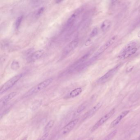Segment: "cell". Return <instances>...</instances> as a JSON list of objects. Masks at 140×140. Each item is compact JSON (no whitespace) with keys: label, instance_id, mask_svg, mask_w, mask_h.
I'll return each mask as SVG.
<instances>
[{"label":"cell","instance_id":"cell-1","mask_svg":"<svg viewBox=\"0 0 140 140\" xmlns=\"http://www.w3.org/2000/svg\"><path fill=\"white\" fill-rule=\"evenodd\" d=\"M53 81L52 78L47 79L41 83H39L38 85L35 86L31 89H30L28 92L25 94L24 96L25 97H28L35 94L45 89L49 86Z\"/></svg>","mask_w":140,"mask_h":140},{"label":"cell","instance_id":"cell-2","mask_svg":"<svg viewBox=\"0 0 140 140\" xmlns=\"http://www.w3.org/2000/svg\"><path fill=\"white\" fill-rule=\"evenodd\" d=\"M23 76V75L22 74H19L13 76L9 80L7 81L1 87L0 89V94L1 95L13 87L22 78Z\"/></svg>","mask_w":140,"mask_h":140},{"label":"cell","instance_id":"cell-3","mask_svg":"<svg viewBox=\"0 0 140 140\" xmlns=\"http://www.w3.org/2000/svg\"><path fill=\"white\" fill-rule=\"evenodd\" d=\"M90 55V52H88L82 56L69 67V68L67 70V73H70L75 71H77L79 67L87 61Z\"/></svg>","mask_w":140,"mask_h":140},{"label":"cell","instance_id":"cell-4","mask_svg":"<svg viewBox=\"0 0 140 140\" xmlns=\"http://www.w3.org/2000/svg\"><path fill=\"white\" fill-rule=\"evenodd\" d=\"M115 109L113 108L112 110H111L110 112L108 113H107L105 115H104V116H103L92 127V128L91 129V131L93 132V131H95L99 127H100L101 125H102L103 124H104L106 121H107L114 114V113L115 112Z\"/></svg>","mask_w":140,"mask_h":140},{"label":"cell","instance_id":"cell-5","mask_svg":"<svg viewBox=\"0 0 140 140\" xmlns=\"http://www.w3.org/2000/svg\"><path fill=\"white\" fill-rule=\"evenodd\" d=\"M119 66L120 65L116 66L115 67L111 69L105 75L100 78L97 81V83L98 84H103L109 80L114 75L116 72H117V70H118Z\"/></svg>","mask_w":140,"mask_h":140},{"label":"cell","instance_id":"cell-6","mask_svg":"<svg viewBox=\"0 0 140 140\" xmlns=\"http://www.w3.org/2000/svg\"><path fill=\"white\" fill-rule=\"evenodd\" d=\"M116 38H117L116 36H115L111 38V39H110L104 45L102 46L94 54L93 57L96 59L99 55H100L101 54H102V53L105 51L106 50H107L108 47H109L115 43Z\"/></svg>","mask_w":140,"mask_h":140},{"label":"cell","instance_id":"cell-7","mask_svg":"<svg viewBox=\"0 0 140 140\" xmlns=\"http://www.w3.org/2000/svg\"><path fill=\"white\" fill-rule=\"evenodd\" d=\"M78 43V41L76 39L74 40L71 42L70 43H69L63 49L62 56H65L68 55L77 47Z\"/></svg>","mask_w":140,"mask_h":140},{"label":"cell","instance_id":"cell-8","mask_svg":"<svg viewBox=\"0 0 140 140\" xmlns=\"http://www.w3.org/2000/svg\"><path fill=\"white\" fill-rule=\"evenodd\" d=\"M82 9H79L71 15L70 17L67 20L66 23L65 28L66 29H70L72 28L74 24H75V22L76 20L77 19L79 14L81 12Z\"/></svg>","mask_w":140,"mask_h":140},{"label":"cell","instance_id":"cell-9","mask_svg":"<svg viewBox=\"0 0 140 140\" xmlns=\"http://www.w3.org/2000/svg\"><path fill=\"white\" fill-rule=\"evenodd\" d=\"M79 122V119L76 118L74 120H72L70 121V123L65 126L63 128L62 130V134L63 135H65L68 133H70L73 129L74 128L75 126L77 124L78 122Z\"/></svg>","mask_w":140,"mask_h":140},{"label":"cell","instance_id":"cell-10","mask_svg":"<svg viewBox=\"0 0 140 140\" xmlns=\"http://www.w3.org/2000/svg\"><path fill=\"white\" fill-rule=\"evenodd\" d=\"M102 105V102H99L96 105H95L94 107H93L89 111H88V112L86 113L85 115H83V120H86L87 119L92 116L96 113V112L98 111V110L101 108Z\"/></svg>","mask_w":140,"mask_h":140},{"label":"cell","instance_id":"cell-11","mask_svg":"<svg viewBox=\"0 0 140 140\" xmlns=\"http://www.w3.org/2000/svg\"><path fill=\"white\" fill-rule=\"evenodd\" d=\"M16 92H13L7 94L4 97L2 98L0 100V108L1 109L7 104V103L12 99L16 95Z\"/></svg>","mask_w":140,"mask_h":140},{"label":"cell","instance_id":"cell-12","mask_svg":"<svg viewBox=\"0 0 140 140\" xmlns=\"http://www.w3.org/2000/svg\"><path fill=\"white\" fill-rule=\"evenodd\" d=\"M44 50L40 49L38 50L35 52H34L31 55L28 57V60L29 62H32L35 61L36 60L41 59L44 55Z\"/></svg>","mask_w":140,"mask_h":140},{"label":"cell","instance_id":"cell-13","mask_svg":"<svg viewBox=\"0 0 140 140\" xmlns=\"http://www.w3.org/2000/svg\"><path fill=\"white\" fill-rule=\"evenodd\" d=\"M129 112V111L126 110V111H123V112L121 113L118 117H117V118L115 119L112 123H111V125H110L111 127L112 128V127H115V126L118 125L121 121V120L125 117L128 114Z\"/></svg>","mask_w":140,"mask_h":140},{"label":"cell","instance_id":"cell-14","mask_svg":"<svg viewBox=\"0 0 140 140\" xmlns=\"http://www.w3.org/2000/svg\"><path fill=\"white\" fill-rule=\"evenodd\" d=\"M137 44V41L136 40H133V41H131L122 48V49L120 53V54H121V55L123 54L124 53L128 51L129 50L134 48L135 46H136Z\"/></svg>","mask_w":140,"mask_h":140},{"label":"cell","instance_id":"cell-15","mask_svg":"<svg viewBox=\"0 0 140 140\" xmlns=\"http://www.w3.org/2000/svg\"><path fill=\"white\" fill-rule=\"evenodd\" d=\"M137 51V48L136 47H134L131 49L129 50L128 51H127L126 52L124 53L123 54H122L120 56V58L123 59H127L131 56V55L135 54Z\"/></svg>","mask_w":140,"mask_h":140},{"label":"cell","instance_id":"cell-16","mask_svg":"<svg viewBox=\"0 0 140 140\" xmlns=\"http://www.w3.org/2000/svg\"><path fill=\"white\" fill-rule=\"evenodd\" d=\"M111 22L108 19L104 21L101 26V29L103 32H106L109 29L111 26Z\"/></svg>","mask_w":140,"mask_h":140},{"label":"cell","instance_id":"cell-17","mask_svg":"<svg viewBox=\"0 0 140 140\" xmlns=\"http://www.w3.org/2000/svg\"><path fill=\"white\" fill-rule=\"evenodd\" d=\"M82 92V89L81 88H77L73 90L69 94L70 97L74 98L80 95Z\"/></svg>","mask_w":140,"mask_h":140},{"label":"cell","instance_id":"cell-18","mask_svg":"<svg viewBox=\"0 0 140 140\" xmlns=\"http://www.w3.org/2000/svg\"><path fill=\"white\" fill-rule=\"evenodd\" d=\"M42 103H43L42 101L39 100H36L35 102H34L32 104H31L30 107L31 110L32 111H36L41 106Z\"/></svg>","mask_w":140,"mask_h":140},{"label":"cell","instance_id":"cell-19","mask_svg":"<svg viewBox=\"0 0 140 140\" xmlns=\"http://www.w3.org/2000/svg\"><path fill=\"white\" fill-rule=\"evenodd\" d=\"M23 15L20 16L17 18V19L15 21V29L16 30H18L19 29L23 19Z\"/></svg>","mask_w":140,"mask_h":140},{"label":"cell","instance_id":"cell-20","mask_svg":"<svg viewBox=\"0 0 140 140\" xmlns=\"http://www.w3.org/2000/svg\"><path fill=\"white\" fill-rule=\"evenodd\" d=\"M54 124H55V121L54 120H51L50 121H49L48 123H47V125H46L45 128L44 129V132L47 133L51 130L54 127Z\"/></svg>","mask_w":140,"mask_h":140},{"label":"cell","instance_id":"cell-21","mask_svg":"<svg viewBox=\"0 0 140 140\" xmlns=\"http://www.w3.org/2000/svg\"><path fill=\"white\" fill-rule=\"evenodd\" d=\"M87 105H88L87 102H85L84 103H83V104H82L80 106H79V108H78L76 110V111L75 114L76 115L80 114L85 109L86 107H87Z\"/></svg>","mask_w":140,"mask_h":140},{"label":"cell","instance_id":"cell-22","mask_svg":"<svg viewBox=\"0 0 140 140\" xmlns=\"http://www.w3.org/2000/svg\"><path fill=\"white\" fill-rule=\"evenodd\" d=\"M19 63L16 60H14L12 62V63L11 64V69L12 70L14 71H16L19 69Z\"/></svg>","mask_w":140,"mask_h":140},{"label":"cell","instance_id":"cell-23","mask_svg":"<svg viewBox=\"0 0 140 140\" xmlns=\"http://www.w3.org/2000/svg\"><path fill=\"white\" fill-rule=\"evenodd\" d=\"M117 133V130H115L111 132V133L107 136V137L105 138L104 140H112L113 138L115 136Z\"/></svg>","mask_w":140,"mask_h":140},{"label":"cell","instance_id":"cell-24","mask_svg":"<svg viewBox=\"0 0 140 140\" xmlns=\"http://www.w3.org/2000/svg\"><path fill=\"white\" fill-rule=\"evenodd\" d=\"M44 11V7H40L38 10L35 13V16L39 17L43 14Z\"/></svg>","mask_w":140,"mask_h":140},{"label":"cell","instance_id":"cell-25","mask_svg":"<svg viewBox=\"0 0 140 140\" xmlns=\"http://www.w3.org/2000/svg\"><path fill=\"white\" fill-rule=\"evenodd\" d=\"M98 32L97 28H95L93 29L92 31H91L90 34V37L91 38H93L94 37L96 36Z\"/></svg>","mask_w":140,"mask_h":140},{"label":"cell","instance_id":"cell-26","mask_svg":"<svg viewBox=\"0 0 140 140\" xmlns=\"http://www.w3.org/2000/svg\"><path fill=\"white\" fill-rule=\"evenodd\" d=\"M31 2L32 6H37L41 4L43 1L41 0H32Z\"/></svg>","mask_w":140,"mask_h":140},{"label":"cell","instance_id":"cell-27","mask_svg":"<svg viewBox=\"0 0 140 140\" xmlns=\"http://www.w3.org/2000/svg\"><path fill=\"white\" fill-rule=\"evenodd\" d=\"M48 135L49 134H48V132L45 133V134H44L42 137H41L39 140H45L47 139V138L48 137Z\"/></svg>","mask_w":140,"mask_h":140},{"label":"cell","instance_id":"cell-28","mask_svg":"<svg viewBox=\"0 0 140 140\" xmlns=\"http://www.w3.org/2000/svg\"><path fill=\"white\" fill-rule=\"evenodd\" d=\"M27 138H28V137L26 136H25V137H24L23 139L21 140H27Z\"/></svg>","mask_w":140,"mask_h":140},{"label":"cell","instance_id":"cell-29","mask_svg":"<svg viewBox=\"0 0 140 140\" xmlns=\"http://www.w3.org/2000/svg\"><path fill=\"white\" fill-rule=\"evenodd\" d=\"M62 1H62V0H57V1H55V3H61V2Z\"/></svg>","mask_w":140,"mask_h":140},{"label":"cell","instance_id":"cell-30","mask_svg":"<svg viewBox=\"0 0 140 140\" xmlns=\"http://www.w3.org/2000/svg\"><path fill=\"white\" fill-rule=\"evenodd\" d=\"M137 35H138V36L139 38H140V31H139L138 33V34H137Z\"/></svg>","mask_w":140,"mask_h":140},{"label":"cell","instance_id":"cell-31","mask_svg":"<svg viewBox=\"0 0 140 140\" xmlns=\"http://www.w3.org/2000/svg\"><path fill=\"white\" fill-rule=\"evenodd\" d=\"M94 140V138H91L90 139H88V140Z\"/></svg>","mask_w":140,"mask_h":140},{"label":"cell","instance_id":"cell-32","mask_svg":"<svg viewBox=\"0 0 140 140\" xmlns=\"http://www.w3.org/2000/svg\"><path fill=\"white\" fill-rule=\"evenodd\" d=\"M73 140H79V139H74Z\"/></svg>","mask_w":140,"mask_h":140},{"label":"cell","instance_id":"cell-33","mask_svg":"<svg viewBox=\"0 0 140 140\" xmlns=\"http://www.w3.org/2000/svg\"><path fill=\"white\" fill-rule=\"evenodd\" d=\"M139 140H140V136H139Z\"/></svg>","mask_w":140,"mask_h":140},{"label":"cell","instance_id":"cell-34","mask_svg":"<svg viewBox=\"0 0 140 140\" xmlns=\"http://www.w3.org/2000/svg\"></svg>","mask_w":140,"mask_h":140}]
</instances>
